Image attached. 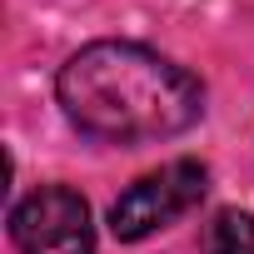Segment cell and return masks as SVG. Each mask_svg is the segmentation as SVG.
Wrapping results in <instances>:
<instances>
[{"label":"cell","instance_id":"obj_1","mask_svg":"<svg viewBox=\"0 0 254 254\" xmlns=\"http://www.w3.org/2000/svg\"><path fill=\"white\" fill-rule=\"evenodd\" d=\"M55 100L75 130L100 145L175 140L204 115V85L140 40L80 45L55 75Z\"/></svg>","mask_w":254,"mask_h":254},{"label":"cell","instance_id":"obj_2","mask_svg":"<svg viewBox=\"0 0 254 254\" xmlns=\"http://www.w3.org/2000/svg\"><path fill=\"white\" fill-rule=\"evenodd\" d=\"M209 190V170L199 160H170L150 175H140L110 204V229L120 244H140L160 229H170L175 219H185Z\"/></svg>","mask_w":254,"mask_h":254},{"label":"cell","instance_id":"obj_3","mask_svg":"<svg viewBox=\"0 0 254 254\" xmlns=\"http://www.w3.org/2000/svg\"><path fill=\"white\" fill-rule=\"evenodd\" d=\"M10 244L15 254H95V224L85 194L70 185H40L35 194L10 204Z\"/></svg>","mask_w":254,"mask_h":254},{"label":"cell","instance_id":"obj_4","mask_svg":"<svg viewBox=\"0 0 254 254\" xmlns=\"http://www.w3.org/2000/svg\"><path fill=\"white\" fill-rule=\"evenodd\" d=\"M199 254H254V214L244 209H219L204 224Z\"/></svg>","mask_w":254,"mask_h":254}]
</instances>
